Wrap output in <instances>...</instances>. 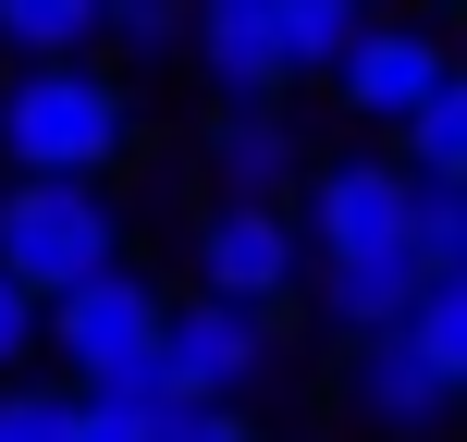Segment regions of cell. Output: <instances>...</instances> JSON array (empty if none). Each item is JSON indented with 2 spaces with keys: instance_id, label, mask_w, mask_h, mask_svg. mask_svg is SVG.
<instances>
[{
  "instance_id": "12",
  "label": "cell",
  "mask_w": 467,
  "mask_h": 442,
  "mask_svg": "<svg viewBox=\"0 0 467 442\" xmlns=\"http://www.w3.org/2000/svg\"><path fill=\"white\" fill-rule=\"evenodd\" d=\"M406 246H419V271H467V185L455 172H406Z\"/></svg>"
},
{
  "instance_id": "13",
  "label": "cell",
  "mask_w": 467,
  "mask_h": 442,
  "mask_svg": "<svg viewBox=\"0 0 467 442\" xmlns=\"http://www.w3.org/2000/svg\"><path fill=\"white\" fill-rule=\"evenodd\" d=\"M0 49H25V62L99 49V0H0Z\"/></svg>"
},
{
  "instance_id": "15",
  "label": "cell",
  "mask_w": 467,
  "mask_h": 442,
  "mask_svg": "<svg viewBox=\"0 0 467 442\" xmlns=\"http://www.w3.org/2000/svg\"><path fill=\"white\" fill-rule=\"evenodd\" d=\"M406 295H419V258H381V271H320V307H332L345 332H381Z\"/></svg>"
},
{
  "instance_id": "4",
  "label": "cell",
  "mask_w": 467,
  "mask_h": 442,
  "mask_svg": "<svg viewBox=\"0 0 467 442\" xmlns=\"http://www.w3.org/2000/svg\"><path fill=\"white\" fill-rule=\"evenodd\" d=\"M307 258L320 271H381V258H419L406 246V160H381V148H357V160H320L307 172Z\"/></svg>"
},
{
  "instance_id": "1",
  "label": "cell",
  "mask_w": 467,
  "mask_h": 442,
  "mask_svg": "<svg viewBox=\"0 0 467 442\" xmlns=\"http://www.w3.org/2000/svg\"><path fill=\"white\" fill-rule=\"evenodd\" d=\"M123 136H136V98L111 74H87V49L62 62H25L0 87V160L13 172H111Z\"/></svg>"
},
{
  "instance_id": "2",
  "label": "cell",
  "mask_w": 467,
  "mask_h": 442,
  "mask_svg": "<svg viewBox=\"0 0 467 442\" xmlns=\"http://www.w3.org/2000/svg\"><path fill=\"white\" fill-rule=\"evenodd\" d=\"M99 258H123V221H111V197H99V172H13V185H0V271L13 283L62 295Z\"/></svg>"
},
{
  "instance_id": "16",
  "label": "cell",
  "mask_w": 467,
  "mask_h": 442,
  "mask_svg": "<svg viewBox=\"0 0 467 442\" xmlns=\"http://www.w3.org/2000/svg\"><path fill=\"white\" fill-rule=\"evenodd\" d=\"M99 37H123V49H172V37H185V0H99Z\"/></svg>"
},
{
  "instance_id": "8",
  "label": "cell",
  "mask_w": 467,
  "mask_h": 442,
  "mask_svg": "<svg viewBox=\"0 0 467 442\" xmlns=\"http://www.w3.org/2000/svg\"><path fill=\"white\" fill-rule=\"evenodd\" d=\"M443 74H455V62H443V37H419V25H357L345 62H332V87H345V111H357V123H381V136H394V123L419 111Z\"/></svg>"
},
{
  "instance_id": "14",
  "label": "cell",
  "mask_w": 467,
  "mask_h": 442,
  "mask_svg": "<svg viewBox=\"0 0 467 442\" xmlns=\"http://www.w3.org/2000/svg\"><path fill=\"white\" fill-rule=\"evenodd\" d=\"M394 136H406V172H455V185H467V87H455V74L394 123Z\"/></svg>"
},
{
  "instance_id": "18",
  "label": "cell",
  "mask_w": 467,
  "mask_h": 442,
  "mask_svg": "<svg viewBox=\"0 0 467 442\" xmlns=\"http://www.w3.org/2000/svg\"><path fill=\"white\" fill-rule=\"evenodd\" d=\"M161 442H258L234 406H161Z\"/></svg>"
},
{
  "instance_id": "9",
  "label": "cell",
  "mask_w": 467,
  "mask_h": 442,
  "mask_svg": "<svg viewBox=\"0 0 467 442\" xmlns=\"http://www.w3.org/2000/svg\"><path fill=\"white\" fill-rule=\"evenodd\" d=\"M185 37L197 62H210L222 98H283L296 74H283V37H271V0H185Z\"/></svg>"
},
{
  "instance_id": "7",
  "label": "cell",
  "mask_w": 467,
  "mask_h": 442,
  "mask_svg": "<svg viewBox=\"0 0 467 442\" xmlns=\"http://www.w3.org/2000/svg\"><path fill=\"white\" fill-rule=\"evenodd\" d=\"M345 406L419 442V430H443L455 406H467V381L443 369V356H419V344H406L394 320H381V332H357V381H345Z\"/></svg>"
},
{
  "instance_id": "17",
  "label": "cell",
  "mask_w": 467,
  "mask_h": 442,
  "mask_svg": "<svg viewBox=\"0 0 467 442\" xmlns=\"http://www.w3.org/2000/svg\"><path fill=\"white\" fill-rule=\"evenodd\" d=\"M25 356H37V283H13V271H0V381H13Z\"/></svg>"
},
{
  "instance_id": "5",
  "label": "cell",
  "mask_w": 467,
  "mask_h": 442,
  "mask_svg": "<svg viewBox=\"0 0 467 442\" xmlns=\"http://www.w3.org/2000/svg\"><path fill=\"white\" fill-rule=\"evenodd\" d=\"M37 344H62V369H74V381L123 369V356L161 344V283H136L123 258H99V271H74L62 295H37Z\"/></svg>"
},
{
  "instance_id": "6",
  "label": "cell",
  "mask_w": 467,
  "mask_h": 442,
  "mask_svg": "<svg viewBox=\"0 0 467 442\" xmlns=\"http://www.w3.org/2000/svg\"><path fill=\"white\" fill-rule=\"evenodd\" d=\"M197 283L234 307H296V283H307V233L283 197H222L210 221H197Z\"/></svg>"
},
{
  "instance_id": "11",
  "label": "cell",
  "mask_w": 467,
  "mask_h": 442,
  "mask_svg": "<svg viewBox=\"0 0 467 442\" xmlns=\"http://www.w3.org/2000/svg\"><path fill=\"white\" fill-rule=\"evenodd\" d=\"M369 25V0H271V37H283V74H332L345 37Z\"/></svg>"
},
{
  "instance_id": "10",
  "label": "cell",
  "mask_w": 467,
  "mask_h": 442,
  "mask_svg": "<svg viewBox=\"0 0 467 442\" xmlns=\"http://www.w3.org/2000/svg\"><path fill=\"white\" fill-rule=\"evenodd\" d=\"M210 172H222V197H283L296 185V123H283L271 98H234L210 123Z\"/></svg>"
},
{
  "instance_id": "19",
  "label": "cell",
  "mask_w": 467,
  "mask_h": 442,
  "mask_svg": "<svg viewBox=\"0 0 467 442\" xmlns=\"http://www.w3.org/2000/svg\"><path fill=\"white\" fill-rule=\"evenodd\" d=\"M0 442H49V394H25V381H0Z\"/></svg>"
},
{
  "instance_id": "3",
  "label": "cell",
  "mask_w": 467,
  "mask_h": 442,
  "mask_svg": "<svg viewBox=\"0 0 467 442\" xmlns=\"http://www.w3.org/2000/svg\"><path fill=\"white\" fill-rule=\"evenodd\" d=\"M172 406H246L271 381V307H234V295H197V307H161V344H148Z\"/></svg>"
}]
</instances>
